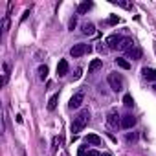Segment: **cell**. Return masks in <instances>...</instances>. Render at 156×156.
Masks as SVG:
<instances>
[{
  "label": "cell",
  "instance_id": "obj_1",
  "mask_svg": "<svg viewBox=\"0 0 156 156\" xmlns=\"http://www.w3.org/2000/svg\"><path fill=\"white\" fill-rule=\"evenodd\" d=\"M88 121H90V110H88V108H83L79 114L73 118V123H72V127H70L72 134L75 136L77 132H81V130L88 125Z\"/></svg>",
  "mask_w": 156,
  "mask_h": 156
},
{
  "label": "cell",
  "instance_id": "obj_2",
  "mask_svg": "<svg viewBox=\"0 0 156 156\" xmlns=\"http://www.w3.org/2000/svg\"><path fill=\"white\" fill-rule=\"evenodd\" d=\"M108 85H110V88L114 92L123 90V77H121V73H118V72L108 73Z\"/></svg>",
  "mask_w": 156,
  "mask_h": 156
},
{
  "label": "cell",
  "instance_id": "obj_3",
  "mask_svg": "<svg viewBox=\"0 0 156 156\" xmlns=\"http://www.w3.org/2000/svg\"><path fill=\"white\" fill-rule=\"evenodd\" d=\"M92 48L88 46V44H85V42H79V44H73L72 48H70V55L73 57V59H77V57H83L85 53H88Z\"/></svg>",
  "mask_w": 156,
  "mask_h": 156
},
{
  "label": "cell",
  "instance_id": "obj_4",
  "mask_svg": "<svg viewBox=\"0 0 156 156\" xmlns=\"http://www.w3.org/2000/svg\"><path fill=\"white\" fill-rule=\"evenodd\" d=\"M107 123H108V127H112V129L121 127V116H119V112H118L116 108H112V110L107 114Z\"/></svg>",
  "mask_w": 156,
  "mask_h": 156
},
{
  "label": "cell",
  "instance_id": "obj_5",
  "mask_svg": "<svg viewBox=\"0 0 156 156\" xmlns=\"http://www.w3.org/2000/svg\"><path fill=\"white\" fill-rule=\"evenodd\" d=\"M83 101H85V92L81 90V92H77V94H73L72 96V99H70V103H68V107L73 110V108H79L81 105H83Z\"/></svg>",
  "mask_w": 156,
  "mask_h": 156
},
{
  "label": "cell",
  "instance_id": "obj_6",
  "mask_svg": "<svg viewBox=\"0 0 156 156\" xmlns=\"http://www.w3.org/2000/svg\"><path fill=\"white\" fill-rule=\"evenodd\" d=\"M121 41H123V37H121V35H110V37L107 39V46H108L110 50H116V48H119Z\"/></svg>",
  "mask_w": 156,
  "mask_h": 156
},
{
  "label": "cell",
  "instance_id": "obj_7",
  "mask_svg": "<svg viewBox=\"0 0 156 156\" xmlns=\"http://www.w3.org/2000/svg\"><path fill=\"white\" fill-rule=\"evenodd\" d=\"M136 125V118L132 116V114H125L123 118H121V127L123 129H132Z\"/></svg>",
  "mask_w": 156,
  "mask_h": 156
},
{
  "label": "cell",
  "instance_id": "obj_8",
  "mask_svg": "<svg viewBox=\"0 0 156 156\" xmlns=\"http://www.w3.org/2000/svg\"><path fill=\"white\" fill-rule=\"evenodd\" d=\"M141 53H143V50H141L140 46H132V48L127 51V57L132 59V61H138V59H141Z\"/></svg>",
  "mask_w": 156,
  "mask_h": 156
},
{
  "label": "cell",
  "instance_id": "obj_9",
  "mask_svg": "<svg viewBox=\"0 0 156 156\" xmlns=\"http://www.w3.org/2000/svg\"><path fill=\"white\" fill-rule=\"evenodd\" d=\"M68 73V61L66 59H61L59 64H57V75L59 77H64Z\"/></svg>",
  "mask_w": 156,
  "mask_h": 156
},
{
  "label": "cell",
  "instance_id": "obj_10",
  "mask_svg": "<svg viewBox=\"0 0 156 156\" xmlns=\"http://www.w3.org/2000/svg\"><path fill=\"white\" fill-rule=\"evenodd\" d=\"M92 2H88V0H87V2H81L79 6H77V15H85V13H88L90 9H92Z\"/></svg>",
  "mask_w": 156,
  "mask_h": 156
},
{
  "label": "cell",
  "instance_id": "obj_11",
  "mask_svg": "<svg viewBox=\"0 0 156 156\" xmlns=\"http://www.w3.org/2000/svg\"><path fill=\"white\" fill-rule=\"evenodd\" d=\"M141 73H143V77H145L147 81H154L156 83V70L154 68H143Z\"/></svg>",
  "mask_w": 156,
  "mask_h": 156
},
{
  "label": "cell",
  "instance_id": "obj_12",
  "mask_svg": "<svg viewBox=\"0 0 156 156\" xmlns=\"http://www.w3.org/2000/svg\"><path fill=\"white\" fill-rule=\"evenodd\" d=\"M132 46H136V44H134V41H132V39H129V37H123V41H121V44H119V50L129 51Z\"/></svg>",
  "mask_w": 156,
  "mask_h": 156
},
{
  "label": "cell",
  "instance_id": "obj_13",
  "mask_svg": "<svg viewBox=\"0 0 156 156\" xmlns=\"http://www.w3.org/2000/svg\"><path fill=\"white\" fill-rule=\"evenodd\" d=\"M103 66V62H101V59H92V62L88 64V73H94L96 70H99Z\"/></svg>",
  "mask_w": 156,
  "mask_h": 156
},
{
  "label": "cell",
  "instance_id": "obj_14",
  "mask_svg": "<svg viewBox=\"0 0 156 156\" xmlns=\"http://www.w3.org/2000/svg\"><path fill=\"white\" fill-rule=\"evenodd\" d=\"M85 141H87V143H92V145H101V138H99L98 134H87Z\"/></svg>",
  "mask_w": 156,
  "mask_h": 156
},
{
  "label": "cell",
  "instance_id": "obj_15",
  "mask_svg": "<svg viewBox=\"0 0 156 156\" xmlns=\"http://www.w3.org/2000/svg\"><path fill=\"white\" fill-rule=\"evenodd\" d=\"M83 33H85V35H94V33H96V26H94L92 22L83 24Z\"/></svg>",
  "mask_w": 156,
  "mask_h": 156
},
{
  "label": "cell",
  "instance_id": "obj_16",
  "mask_svg": "<svg viewBox=\"0 0 156 156\" xmlns=\"http://www.w3.org/2000/svg\"><path fill=\"white\" fill-rule=\"evenodd\" d=\"M57 101H59V94H53V96L50 98V101H48V110H55Z\"/></svg>",
  "mask_w": 156,
  "mask_h": 156
},
{
  "label": "cell",
  "instance_id": "obj_17",
  "mask_svg": "<svg viewBox=\"0 0 156 156\" xmlns=\"http://www.w3.org/2000/svg\"><path fill=\"white\" fill-rule=\"evenodd\" d=\"M37 72H39V79L44 81V79H46V75H48V66H46V64H41Z\"/></svg>",
  "mask_w": 156,
  "mask_h": 156
},
{
  "label": "cell",
  "instance_id": "obj_18",
  "mask_svg": "<svg viewBox=\"0 0 156 156\" xmlns=\"http://www.w3.org/2000/svg\"><path fill=\"white\" fill-rule=\"evenodd\" d=\"M116 64H118L119 68H123V70H129V68H130V62H129V61H125V59H121V57H118V59H116Z\"/></svg>",
  "mask_w": 156,
  "mask_h": 156
},
{
  "label": "cell",
  "instance_id": "obj_19",
  "mask_svg": "<svg viewBox=\"0 0 156 156\" xmlns=\"http://www.w3.org/2000/svg\"><path fill=\"white\" fill-rule=\"evenodd\" d=\"M123 105H125V107H132V105H134V99H132L130 94H125V98H123Z\"/></svg>",
  "mask_w": 156,
  "mask_h": 156
},
{
  "label": "cell",
  "instance_id": "obj_20",
  "mask_svg": "<svg viewBox=\"0 0 156 156\" xmlns=\"http://www.w3.org/2000/svg\"><path fill=\"white\" fill-rule=\"evenodd\" d=\"M114 4H118V6H121V8H125V9H132V4H130V2H123V0H114Z\"/></svg>",
  "mask_w": 156,
  "mask_h": 156
},
{
  "label": "cell",
  "instance_id": "obj_21",
  "mask_svg": "<svg viewBox=\"0 0 156 156\" xmlns=\"http://www.w3.org/2000/svg\"><path fill=\"white\" fill-rule=\"evenodd\" d=\"M2 30H4V33H8V30H9V19L8 17L2 20Z\"/></svg>",
  "mask_w": 156,
  "mask_h": 156
},
{
  "label": "cell",
  "instance_id": "obj_22",
  "mask_svg": "<svg viewBox=\"0 0 156 156\" xmlns=\"http://www.w3.org/2000/svg\"><path fill=\"white\" fill-rule=\"evenodd\" d=\"M138 140V134L132 132V134H127V141H136Z\"/></svg>",
  "mask_w": 156,
  "mask_h": 156
},
{
  "label": "cell",
  "instance_id": "obj_23",
  "mask_svg": "<svg viewBox=\"0 0 156 156\" xmlns=\"http://www.w3.org/2000/svg\"><path fill=\"white\" fill-rule=\"evenodd\" d=\"M118 22H119L118 17H110V19H108V24H118Z\"/></svg>",
  "mask_w": 156,
  "mask_h": 156
},
{
  "label": "cell",
  "instance_id": "obj_24",
  "mask_svg": "<svg viewBox=\"0 0 156 156\" xmlns=\"http://www.w3.org/2000/svg\"><path fill=\"white\" fill-rule=\"evenodd\" d=\"M75 24H77V19L73 17V19L70 20V30H72V31H73V28H75Z\"/></svg>",
  "mask_w": 156,
  "mask_h": 156
},
{
  "label": "cell",
  "instance_id": "obj_25",
  "mask_svg": "<svg viewBox=\"0 0 156 156\" xmlns=\"http://www.w3.org/2000/svg\"><path fill=\"white\" fill-rule=\"evenodd\" d=\"M79 156H87V147H79Z\"/></svg>",
  "mask_w": 156,
  "mask_h": 156
},
{
  "label": "cell",
  "instance_id": "obj_26",
  "mask_svg": "<svg viewBox=\"0 0 156 156\" xmlns=\"http://www.w3.org/2000/svg\"><path fill=\"white\" fill-rule=\"evenodd\" d=\"M87 156H101V154H99L98 151H88V152H87Z\"/></svg>",
  "mask_w": 156,
  "mask_h": 156
},
{
  "label": "cell",
  "instance_id": "obj_27",
  "mask_svg": "<svg viewBox=\"0 0 156 156\" xmlns=\"http://www.w3.org/2000/svg\"><path fill=\"white\" fill-rule=\"evenodd\" d=\"M79 77H81V68H77V70H75V75H73V79H79Z\"/></svg>",
  "mask_w": 156,
  "mask_h": 156
},
{
  "label": "cell",
  "instance_id": "obj_28",
  "mask_svg": "<svg viewBox=\"0 0 156 156\" xmlns=\"http://www.w3.org/2000/svg\"><path fill=\"white\" fill-rule=\"evenodd\" d=\"M103 156H112V154H103Z\"/></svg>",
  "mask_w": 156,
  "mask_h": 156
},
{
  "label": "cell",
  "instance_id": "obj_29",
  "mask_svg": "<svg viewBox=\"0 0 156 156\" xmlns=\"http://www.w3.org/2000/svg\"><path fill=\"white\" fill-rule=\"evenodd\" d=\"M154 90H156V87H154Z\"/></svg>",
  "mask_w": 156,
  "mask_h": 156
}]
</instances>
